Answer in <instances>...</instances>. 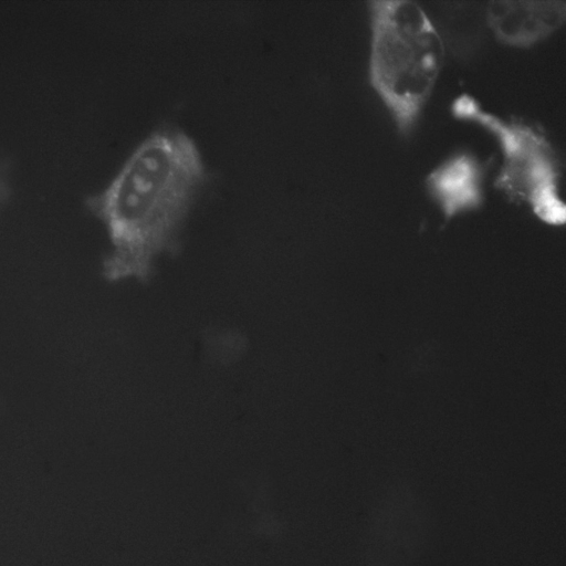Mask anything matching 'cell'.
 <instances>
[{
	"label": "cell",
	"mask_w": 566,
	"mask_h": 566,
	"mask_svg": "<svg viewBox=\"0 0 566 566\" xmlns=\"http://www.w3.org/2000/svg\"><path fill=\"white\" fill-rule=\"evenodd\" d=\"M195 140L182 129L161 126L149 133L86 209L108 232L106 260L112 279L147 280L157 256L171 251L181 224L206 180Z\"/></svg>",
	"instance_id": "6da1fadb"
},
{
	"label": "cell",
	"mask_w": 566,
	"mask_h": 566,
	"mask_svg": "<svg viewBox=\"0 0 566 566\" xmlns=\"http://www.w3.org/2000/svg\"><path fill=\"white\" fill-rule=\"evenodd\" d=\"M370 83L399 130L409 133L440 72L443 45L411 1H371Z\"/></svg>",
	"instance_id": "7a4b0ae2"
},
{
	"label": "cell",
	"mask_w": 566,
	"mask_h": 566,
	"mask_svg": "<svg viewBox=\"0 0 566 566\" xmlns=\"http://www.w3.org/2000/svg\"><path fill=\"white\" fill-rule=\"evenodd\" d=\"M455 117L479 123L499 139L504 155L496 185L515 200L527 202L543 221L565 222V205L557 190V160L548 142L532 127L504 120L463 94L452 104Z\"/></svg>",
	"instance_id": "3957f363"
},
{
	"label": "cell",
	"mask_w": 566,
	"mask_h": 566,
	"mask_svg": "<svg viewBox=\"0 0 566 566\" xmlns=\"http://www.w3.org/2000/svg\"><path fill=\"white\" fill-rule=\"evenodd\" d=\"M566 17L565 1L496 0L486 9V20L503 43L530 46L557 30Z\"/></svg>",
	"instance_id": "277c9868"
},
{
	"label": "cell",
	"mask_w": 566,
	"mask_h": 566,
	"mask_svg": "<svg viewBox=\"0 0 566 566\" xmlns=\"http://www.w3.org/2000/svg\"><path fill=\"white\" fill-rule=\"evenodd\" d=\"M426 184L446 219L482 202V167L470 154L455 155L441 164L429 174Z\"/></svg>",
	"instance_id": "5b68a950"
},
{
	"label": "cell",
	"mask_w": 566,
	"mask_h": 566,
	"mask_svg": "<svg viewBox=\"0 0 566 566\" xmlns=\"http://www.w3.org/2000/svg\"><path fill=\"white\" fill-rule=\"evenodd\" d=\"M11 163L0 157V208L7 205L12 196Z\"/></svg>",
	"instance_id": "8992f818"
}]
</instances>
